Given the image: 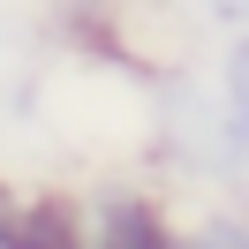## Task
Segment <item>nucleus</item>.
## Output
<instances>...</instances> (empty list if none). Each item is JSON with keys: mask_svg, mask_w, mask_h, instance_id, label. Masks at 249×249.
<instances>
[{"mask_svg": "<svg viewBox=\"0 0 249 249\" xmlns=\"http://www.w3.org/2000/svg\"><path fill=\"white\" fill-rule=\"evenodd\" d=\"M166 204L136 181L68 189V242L76 249H166Z\"/></svg>", "mask_w": 249, "mask_h": 249, "instance_id": "obj_1", "label": "nucleus"}, {"mask_svg": "<svg viewBox=\"0 0 249 249\" xmlns=\"http://www.w3.org/2000/svg\"><path fill=\"white\" fill-rule=\"evenodd\" d=\"M166 249H249V219L234 204H204L189 219H166Z\"/></svg>", "mask_w": 249, "mask_h": 249, "instance_id": "obj_2", "label": "nucleus"}, {"mask_svg": "<svg viewBox=\"0 0 249 249\" xmlns=\"http://www.w3.org/2000/svg\"><path fill=\"white\" fill-rule=\"evenodd\" d=\"M204 8H212V16L227 23V31H242V16H249V0H204Z\"/></svg>", "mask_w": 249, "mask_h": 249, "instance_id": "obj_3", "label": "nucleus"}, {"mask_svg": "<svg viewBox=\"0 0 249 249\" xmlns=\"http://www.w3.org/2000/svg\"><path fill=\"white\" fill-rule=\"evenodd\" d=\"M0 219H8V189H0Z\"/></svg>", "mask_w": 249, "mask_h": 249, "instance_id": "obj_4", "label": "nucleus"}]
</instances>
